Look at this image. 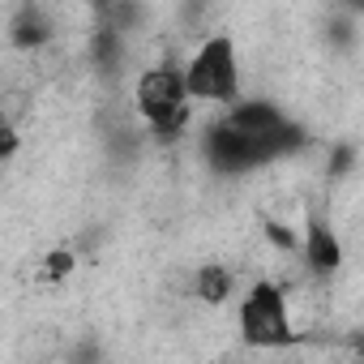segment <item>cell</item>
<instances>
[{
    "mask_svg": "<svg viewBox=\"0 0 364 364\" xmlns=\"http://www.w3.org/2000/svg\"><path fill=\"white\" fill-rule=\"evenodd\" d=\"M133 99H137V112H141L146 129H150L159 141H176L180 133L189 129V120H193L189 77H185V65H176V60L150 65V69L137 77Z\"/></svg>",
    "mask_w": 364,
    "mask_h": 364,
    "instance_id": "cell-1",
    "label": "cell"
},
{
    "mask_svg": "<svg viewBox=\"0 0 364 364\" xmlns=\"http://www.w3.org/2000/svg\"><path fill=\"white\" fill-rule=\"evenodd\" d=\"M185 77H189L193 103H215V107L240 103V56H236L232 35L202 39L185 65Z\"/></svg>",
    "mask_w": 364,
    "mask_h": 364,
    "instance_id": "cell-2",
    "label": "cell"
},
{
    "mask_svg": "<svg viewBox=\"0 0 364 364\" xmlns=\"http://www.w3.org/2000/svg\"><path fill=\"white\" fill-rule=\"evenodd\" d=\"M240 338L249 347H291L300 334H296V321H291V304L283 296L279 283L270 279H257L245 296H240Z\"/></svg>",
    "mask_w": 364,
    "mask_h": 364,
    "instance_id": "cell-3",
    "label": "cell"
},
{
    "mask_svg": "<svg viewBox=\"0 0 364 364\" xmlns=\"http://www.w3.org/2000/svg\"><path fill=\"white\" fill-rule=\"evenodd\" d=\"M202 154H206V163H210L219 176H240V171H249V167L266 163L262 141H257V137H249V133H245L240 124H232L228 116H223V120H215V124L206 129Z\"/></svg>",
    "mask_w": 364,
    "mask_h": 364,
    "instance_id": "cell-4",
    "label": "cell"
},
{
    "mask_svg": "<svg viewBox=\"0 0 364 364\" xmlns=\"http://www.w3.org/2000/svg\"><path fill=\"white\" fill-rule=\"evenodd\" d=\"M304 266H309L313 274H334V270L343 266V245H338L334 228L313 223V228L304 232Z\"/></svg>",
    "mask_w": 364,
    "mask_h": 364,
    "instance_id": "cell-5",
    "label": "cell"
},
{
    "mask_svg": "<svg viewBox=\"0 0 364 364\" xmlns=\"http://www.w3.org/2000/svg\"><path fill=\"white\" fill-rule=\"evenodd\" d=\"M9 39H14L22 52H35V48H43V43L52 39V22H48V14H43L39 5H26V9H18V14H14V22H9Z\"/></svg>",
    "mask_w": 364,
    "mask_h": 364,
    "instance_id": "cell-6",
    "label": "cell"
},
{
    "mask_svg": "<svg viewBox=\"0 0 364 364\" xmlns=\"http://www.w3.org/2000/svg\"><path fill=\"white\" fill-rule=\"evenodd\" d=\"M232 287H236L232 270H228V266H215V262H206V266L198 270V283H193L198 300H206V304H223V300L232 296Z\"/></svg>",
    "mask_w": 364,
    "mask_h": 364,
    "instance_id": "cell-7",
    "label": "cell"
},
{
    "mask_svg": "<svg viewBox=\"0 0 364 364\" xmlns=\"http://www.w3.org/2000/svg\"><path fill=\"white\" fill-rule=\"evenodd\" d=\"M65 274H73V249H52L48 257H43V279H65Z\"/></svg>",
    "mask_w": 364,
    "mask_h": 364,
    "instance_id": "cell-8",
    "label": "cell"
},
{
    "mask_svg": "<svg viewBox=\"0 0 364 364\" xmlns=\"http://www.w3.org/2000/svg\"><path fill=\"white\" fill-rule=\"evenodd\" d=\"M266 236H270L279 249H296V236H291V232H283V223H270V228H266Z\"/></svg>",
    "mask_w": 364,
    "mask_h": 364,
    "instance_id": "cell-9",
    "label": "cell"
},
{
    "mask_svg": "<svg viewBox=\"0 0 364 364\" xmlns=\"http://www.w3.org/2000/svg\"><path fill=\"white\" fill-rule=\"evenodd\" d=\"M90 5H99V9H107V5H112V0H90Z\"/></svg>",
    "mask_w": 364,
    "mask_h": 364,
    "instance_id": "cell-10",
    "label": "cell"
}]
</instances>
